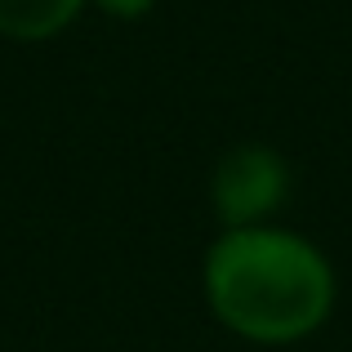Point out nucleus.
<instances>
[{"instance_id":"obj_1","label":"nucleus","mask_w":352,"mask_h":352,"mask_svg":"<svg viewBox=\"0 0 352 352\" xmlns=\"http://www.w3.org/2000/svg\"><path fill=\"white\" fill-rule=\"evenodd\" d=\"M206 303L250 344H299L335 308V267L308 236L254 223L228 228L206 254Z\"/></svg>"},{"instance_id":"obj_2","label":"nucleus","mask_w":352,"mask_h":352,"mask_svg":"<svg viewBox=\"0 0 352 352\" xmlns=\"http://www.w3.org/2000/svg\"><path fill=\"white\" fill-rule=\"evenodd\" d=\"M290 197V165L281 152L263 143H241L228 147L223 161L214 165V183H210V201L223 228H254L267 223Z\"/></svg>"},{"instance_id":"obj_3","label":"nucleus","mask_w":352,"mask_h":352,"mask_svg":"<svg viewBox=\"0 0 352 352\" xmlns=\"http://www.w3.org/2000/svg\"><path fill=\"white\" fill-rule=\"evenodd\" d=\"M80 5L85 0H0V36L50 41L80 14Z\"/></svg>"},{"instance_id":"obj_4","label":"nucleus","mask_w":352,"mask_h":352,"mask_svg":"<svg viewBox=\"0 0 352 352\" xmlns=\"http://www.w3.org/2000/svg\"><path fill=\"white\" fill-rule=\"evenodd\" d=\"M94 5L103 9V14H112V18H143L156 0H94Z\"/></svg>"}]
</instances>
